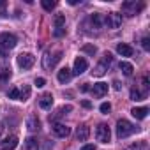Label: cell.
Masks as SVG:
<instances>
[{
  "label": "cell",
  "mask_w": 150,
  "mask_h": 150,
  "mask_svg": "<svg viewBox=\"0 0 150 150\" xmlns=\"http://www.w3.org/2000/svg\"><path fill=\"white\" fill-rule=\"evenodd\" d=\"M136 131H138V127H136L134 124H131L129 120H125V118H122V120L117 122V136H118L120 139H124V138L134 134Z\"/></svg>",
  "instance_id": "cell-1"
},
{
  "label": "cell",
  "mask_w": 150,
  "mask_h": 150,
  "mask_svg": "<svg viewBox=\"0 0 150 150\" xmlns=\"http://www.w3.org/2000/svg\"><path fill=\"white\" fill-rule=\"evenodd\" d=\"M60 60H62V51H46L42 57V69L51 71V69H55V65Z\"/></svg>",
  "instance_id": "cell-2"
},
{
  "label": "cell",
  "mask_w": 150,
  "mask_h": 150,
  "mask_svg": "<svg viewBox=\"0 0 150 150\" xmlns=\"http://www.w3.org/2000/svg\"><path fill=\"white\" fill-rule=\"evenodd\" d=\"M111 64H113V55H111V53H104L103 58L99 60V64L94 67L92 76H104L106 71H108V67H110Z\"/></svg>",
  "instance_id": "cell-3"
},
{
  "label": "cell",
  "mask_w": 150,
  "mask_h": 150,
  "mask_svg": "<svg viewBox=\"0 0 150 150\" xmlns=\"http://www.w3.org/2000/svg\"><path fill=\"white\" fill-rule=\"evenodd\" d=\"M143 9H145V4L143 2H136V0H129V2L122 4V11L125 13V16H136Z\"/></svg>",
  "instance_id": "cell-4"
},
{
  "label": "cell",
  "mask_w": 150,
  "mask_h": 150,
  "mask_svg": "<svg viewBox=\"0 0 150 150\" xmlns=\"http://www.w3.org/2000/svg\"><path fill=\"white\" fill-rule=\"evenodd\" d=\"M16 44H18V37L14 34H9V32L0 34V50H2V51H9Z\"/></svg>",
  "instance_id": "cell-5"
},
{
  "label": "cell",
  "mask_w": 150,
  "mask_h": 150,
  "mask_svg": "<svg viewBox=\"0 0 150 150\" xmlns=\"http://www.w3.org/2000/svg\"><path fill=\"white\" fill-rule=\"evenodd\" d=\"M96 138H97V141H101V143H110V139H111V131H110V127H108L106 124H99L97 129H96Z\"/></svg>",
  "instance_id": "cell-6"
},
{
  "label": "cell",
  "mask_w": 150,
  "mask_h": 150,
  "mask_svg": "<svg viewBox=\"0 0 150 150\" xmlns=\"http://www.w3.org/2000/svg\"><path fill=\"white\" fill-rule=\"evenodd\" d=\"M104 25L108 28H118L122 25V14L118 13H110L106 18H104Z\"/></svg>",
  "instance_id": "cell-7"
},
{
  "label": "cell",
  "mask_w": 150,
  "mask_h": 150,
  "mask_svg": "<svg viewBox=\"0 0 150 150\" xmlns=\"http://www.w3.org/2000/svg\"><path fill=\"white\" fill-rule=\"evenodd\" d=\"M65 34V16L64 14H57L55 16V30L53 35L55 37H62Z\"/></svg>",
  "instance_id": "cell-8"
},
{
  "label": "cell",
  "mask_w": 150,
  "mask_h": 150,
  "mask_svg": "<svg viewBox=\"0 0 150 150\" xmlns=\"http://www.w3.org/2000/svg\"><path fill=\"white\" fill-rule=\"evenodd\" d=\"M34 64H35V57L32 53H21V55H18V65L21 69H30Z\"/></svg>",
  "instance_id": "cell-9"
},
{
  "label": "cell",
  "mask_w": 150,
  "mask_h": 150,
  "mask_svg": "<svg viewBox=\"0 0 150 150\" xmlns=\"http://www.w3.org/2000/svg\"><path fill=\"white\" fill-rule=\"evenodd\" d=\"M51 129H53V134L58 136V138H67L71 134V127H67V125H64L60 122H53Z\"/></svg>",
  "instance_id": "cell-10"
},
{
  "label": "cell",
  "mask_w": 150,
  "mask_h": 150,
  "mask_svg": "<svg viewBox=\"0 0 150 150\" xmlns=\"http://www.w3.org/2000/svg\"><path fill=\"white\" fill-rule=\"evenodd\" d=\"M87 69H88V62L83 57H78L76 60H74V69H72L74 74H78V76H80V74H83Z\"/></svg>",
  "instance_id": "cell-11"
},
{
  "label": "cell",
  "mask_w": 150,
  "mask_h": 150,
  "mask_svg": "<svg viewBox=\"0 0 150 150\" xmlns=\"http://www.w3.org/2000/svg\"><path fill=\"white\" fill-rule=\"evenodd\" d=\"M92 96L96 97V99H101V97H104L106 96V92H108V83H96L94 87H92Z\"/></svg>",
  "instance_id": "cell-12"
},
{
  "label": "cell",
  "mask_w": 150,
  "mask_h": 150,
  "mask_svg": "<svg viewBox=\"0 0 150 150\" xmlns=\"http://www.w3.org/2000/svg\"><path fill=\"white\" fill-rule=\"evenodd\" d=\"M27 127H28V131L37 132V131L41 129V120H39L35 115H30V117L27 118Z\"/></svg>",
  "instance_id": "cell-13"
},
{
  "label": "cell",
  "mask_w": 150,
  "mask_h": 150,
  "mask_svg": "<svg viewBox=\"0 0 150 150\" xmlns=\"http://www.w3.org/2000/svg\"><path fill=\"white\" fill-rule=\"evenodd\" d=\"M39 106L44 108V110H50V108L53 106V96H51V94H42V96L39 97Z\"/></svg>",
  "instance_id": "cell-14"
},
{
  "label": "cell",
  "mask_w": 150,
  "mask_h": 150,
  "mask_svg": "<svg viewBox=\"0 0 150 150\" xmlns=\"http://www.w3.org/2000/svg\"><path fill=\"white\" fill-rule=\"evenodd\" d=\"M88 136H90V127L85 125V124H81V125L76 129V138H78L80 141H85Z\"/></svg>",
  "instance_id": "cell-15"
},
{
  "label": "cell",
  "mask_w": 150,
  "mask_h": 150,
  "mask_svg": "<svg viewBox=\"0 0 150 150\" xmlns=\"http://www.w3.org/2000/svg\"><path fill=\"white\" fill-rule=\"evenodd\" d=\"M71 76H72V72H71V69H67V67L60 69V71H58V74H57V78H58V81H60V83H67V81L71 80Z\"/></svg>",
  "instance_id": "cell-16"
},
{
  "label": "cell",
  "mask_w": 150,
  "mask_h": 150,
  "mask_svg": "<svg viewBox=\"0 0 150 150\" xmlns=\"http://www.w3.org/2000/svg\"><path fill=\"white\" fill-rule=\"evenodd\" d=\"M117 51H118V55H122V57H132V53H134V50H132L129 44H124V42H120V44L117 46Z\"/></svg>",
  "instance_id": "cell-17"
},
{
  "label": "cell",
  "mask_w": 150,
  "mask_h": 150,
  "mask_svg": "<svg viewBox=\"0 0 150 150\" xmlns=\"http://www.w3.org/2000/svg\"><path fill=\"white\" fill-rule=\"evenodd\" d=\"M30 92L32 88L28 85H23V87H18V101H27L30 97Z\"/></svg>",
  "instance_id": "cell-18"
},
{
  "label": "cell",
  "mask_w": 150,
  "mask_h": 150,
  "mask_svg": "<svg viewBox=\"0 0 150 150\" xmlns=\"http://www.w3.org/2000/svg\"><path fill=\"white\" fill-rule=\"evenodd\" d=\"M2 145H4V150H13V148L18 146V138H16V136H7V138L2 141Z\"/></svg>",
  "instance_id": "cell-19"
},
{
  "label": "cell",
  "mask_w": 150,
  "mask_h": 150,
  "mask_svg": "<svg viewBox=\"0 0 150 150\" xmlns=\"http://www.w3.org/2000/svg\"><path fill=\"white\" fill-rule=\"evenodd\" d=\"M131 113H132V117H134V118L143 120V118H146V115H148V108H132V110H131Z\"/></svg>",
  "instance_id": "cell-20"
},
{
  "label": "cell",
  "mask_w": 150,
  "mask_h": 150,
  "mask_svg": "<svg viewBox=\"0 0 150 150\" xmlns=\"http://www.w3.org/2000/svg\"><path fill=\"white\" fill-rule=\"evenodd\" d=\"M23 150H39V143L35 138H27L23 143Z\"/></svg>",
  "instance_id": "cell-21"
},
{
  "label": "cell",
  "mask_w": 150,
  "mask_h": 150,
  "mask_svg": "<svg viewBox=\"0 0 150 150\" xmlns=\"http://www.w3.org/2000/svg\"><path fill=\"white\" fill-rule=\"evenodd\" d=\"M118 69L125 74V76H131V74H132V71H134V67L129 64V62H120L118 64Z\"/></svg>",
  "instance_id": "cell-22"
},
{
  "label": "cell",
  "mask_w": 150,
  "mask_h": 150,
  "mask_svg": "<svg viewBox=\"0 0 150 150\" xmlns=\"http://www.w3.org/2000/svg\"><path fill=\"white\" fill-rule=\"evenodd\" d=\"M131 99H132V101H143V99H146V96H145L139 88L134 87V88H131Z\"/></svg>",
  "instance_id": "cell-23"
},
{
  "label": "cell",
  "mask_w": 150,
  "mask_h": 150,
  "mask_svg": "<svg viewBox=\"0 0 150 150\" xmlns=\"http://www.w3.org/2000/svg\"><path fill=\"white\" fill-rule=\"evenodd\" d=\"M88 23H92L94 28H101V25H103V18H101V14H92V16L88 18Z\"/></svg>",
  "instance_id": "cell-24"
},
{
  "label": "cell",
  "mask_w": 150,
  "mask_h": 150,
  "mask_svg": "<svg viewBox=\"0 0 150 150\" xmlns=\"http://www.w3.org/2000/svg\"><path fill=\"white\" fill-rule=\"evenodd\" d=\"M11 78V69L9 67H0V81H7Z\"/></svg>",
  "instance_id": "cell-25"
},
{
  "label": "cell",
  "mask_w": 150,
  "mask_h": 150,
  "mask_svg": "<svg viewBox=\"0 0 150 150\" xmlns=\"http://www.w3.org/2000/svg\"><path fill=\"white\" fill-rule=\"evenodd\" d=\"M41 6H42V9H46V11H53V9L57 7V2H55V0H42Z\"/></svg>",
  "instance_id": "cell-26"
},
{
  "label": "cell",
  "mask_w": 150,
  "mask_h": 150,
  "mask_svg": "<svg viewBox=\"0 0 150 150\" xmlns=\"http://www.w3.org/2000/svg\"><path fill=\"white\" fill-rule=\"evenodd\" d=\"M83 51L94 57V55L97 53V48H96V46H92V44H85V46H83Z\"/></svg>",
  "instance_id": "cell-27"
},
{
  "label": "cell",
  "mask_w": 150,
  "mask_h": 150,
  "mask_svg": "<svg viewBox=\"0 0 150 150\" xmlns=\"http://www.w3.org/2000/svg\"><path fill=\"white\" fill-rule=\"evenodd\" d=\"M99 110H101V113H104V115H108V113L111 111V104H110V103H103Z\"/></svg>",
  "instance_id": "cell-28"
},
{
  "label": "cell",
  "mask_w": 150,
  "mask_h": 150,
  "mask_svg": "<svg viewBox=\"0 0 150 150\" xmlns=\"http://www.w3.org/2000/svg\"><path fill=\"white\" fill-rule=\"evenodd\" d=\"M7 96H9V99H16V101H18V87H13V88L7 92Z\"/></svg>",
  "instance_id": "cell-29"
},
{
  "label": "cell",
  "mask_w": 150,
  "mask_h": 150,
  "mask_svg": "<svg viewBox=\"0 0 150 150\" xmlns=\"http://www.w3.org/2000/svg\"><path fill=\"white\" fill-rule=\"evenodd\" d=\"M141 46H143V50L148 51V50H150V39H148V37H143V39H141Z\"/></svg>",
  "instance_id": "cell-30"
},
{
  "label": "cell",
  "mask_w": 150,
  "mask_h": 150,
  "mask_svg": "<svg viewBox=\"0 0 150 150\" xmlns=\"http://www.w3.org/2000/svg\"><path fill=\"white\" fill-rule=\"evenodd\" d=\"M6 2H4V0H0V16H6Z\"/></svg>",
  "instance_id": "cell-31"
},
{
  "label": "cell",
  "mask_w": 150,
  "mask_h": 150,
  "mask_svg": "<svg viewBox=\"0 0 150 150\" xmlns=\"http://www.w3.org/2000/svg\"><path fill=\"white\" fill-rule=\"evenodd\" d=\"M35 85L41 88V87H44V85H46V80H44V78H35Z\"/></svg>",
  "instance_id": "cell-32"
},
{
  "label": "cell",
  "mask_w": 150,
  "mask_h": 150,
  "mask_svg": "<svg viewBox=\"0 0 150 150\" xmlns=\"http://www.w3.org/2000/svg\"><path fill=\"white\" fill-rule=\"evenodd\" d=\"M143 148V143H134V145H131L127 150H141Z\"/></svg>",
  "instance_id": "cell-33"
},
{
  "label": "cell",
  "mask_w": 150,
  "mask_h": 150,
  "mask_svg": "<svg viewBox=\"0 0 150 150\" xmlns=\"http://www.w3.org/2000/svg\"><path fill=\"white\" fill-rule=\"evenodd\" d=\"M113 88H115V90H120V88H122L120 81H117V80H115V81H113Z\"/></svg>",
  "instance_id": "cell-34"
},
{
  "label": "cell",
  "mask_w": 150,
  "mask_h": 150,
  "mask_svg": "<svg viewBox=\"0 0 150 150\" xmlns=\"http://www.w3.org/2000/svg\"><path fill=\"white\" fill-rule=\"evenodd\" d=\"M90 90V87H88V83H85V85H81V92H88Z\"/></svg>",
  "instance_id": "cell-35"
},
{
  "label": "cell",
  "mask_w": 150,
  "mask_h": 150,
  "mask_svg": "<svg viewBox=\"0 0 150 150\" xmlns=\"http://www.w3.org/2000/svg\"><path fill=\"white\" fill-rule=\"evenodd\" d=\"M81 104H83V108H92V103L90 101H83Z\"/></svg>",
  "instance_id": "cell-36"
},
{
  "label": "cell",
  "mask_w": 150,
  "mask_h": 150,
  "mask_svg": "<svg viewBox=\"0 0 150 150\" xmlns=\"http://www.w3.org/2000/svg\"><path fill=\"white\" fill-rule=\"evenodd\" d=\"M81 150H96V146H94V145H85Z\"/></svg>",
  "instance_id": "cell-37"
},
{
  "label": "cell",
  "mask_w": 150,
  "mask_h": 150,
  "mask_svg": "<svg viewBox=\"0 0 150 150\" xmlns=\"http://www.w3.org/2000/svg\"><path fill=\"white\" fill-rule=\"evenodd\" d=\"M2 131H4V125H0V136H2Z\"/></svg>",
  "instance_id": "cell-38"
}]
</instances>
